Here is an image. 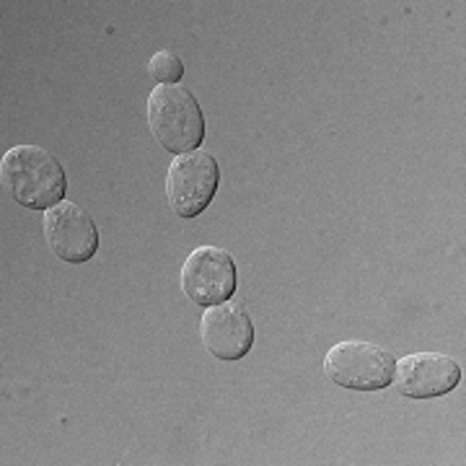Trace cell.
I'll return each mask as SVG.
<instances>
[{"mask_svg":"<svg viewBox=\"0 0 466 466\" xmlns=\"http://www.w3.org/2000/svg\"><path fill=\"white\" fill-rule=\"evenodd\" d=\"M148 125L168 153H189L205 140V116L192 91L182 86H156L148 96Z\"/></svg>","mask_w":466,"mask_h":466,"instance_id":"obj_2","label":"cell"},{"mask_svg":"<svg viewBox=\"0 0 466 466\" xmlns=\"http://www.w3.org/2000/svg\"><path fill=\"white\" fill-rule=\"evenodd\" d=\"M0 182L11 200L29 210H50L67 192V174L50 150L14 146L0 161Z\"/></svg>","mask_w":466,"mask_h":466,"instance_id":"obj_1","label":"cell"},{"mask_svg":"<svg viewBox=\"0 0 466 466\" xmlns=\"http://www.w3.org/2000/svg\"><path fill=\"white\" fill-rule=\"evenodd\" d=\"M461 381L459 363L441 352H412L397 360L394 381L407 400H438L453 391Z\"/></svg>","mask_w":466,"mask_h":466,"instance_id":"obj_8","label":"cell"},{"mask_svg":"<svg viewBox=\"0 0 466 466\" xmlns=\"http://www.w3.org/2000/svg\"><path fill=\"white\" fill-rule=\"evenodd\" d=\"M200 339L218 360H241L254 348V319L241 300L208 306L200 319Z\"/></svg>","mask_w":466,"mask_h":466,"instance_id":"obj_7","label":"cell"},{"mask_svg":"<svg viewBox=\"0 0 466 466\" xmlns=\"http://www.w3.org/2000/svg\"><path fill=\"white\" fill-rule=\"evenodd\" d=\"M179 285L187 299L208 309L228 300L236 293L238 269L228 251L213 244H202L184 259Z\"/></svg>","mask_w":466,"mask_h":466,"instance_id":"obj_5","label":"cell"},{"mask_svg":"<svg viewBox=\"0 0 466 466\" xmlns=\"http://www.w3.org/2000/svg\"><path fill=\"white\" fill-rule=\"evenodd\" d=\"M220 182L218 161L205 150H189L171 161L167 174V200L171 213L198 218L213 202Z\"/></svg>","mask_w":466,"mask_h":466,"instance_id":"obj_4","label":"cell"},{"mask_svg":"<svg viewBox=\"0 0 466 466\" xmlns=\"http://www.w3.org/2000/svg\"><path fill=\"white\" fill-rule=\"evenodd\" d=\"M47 247L67 265H84L99 249V228L78 202L63 200L45 213Z\"/></svg>","mask_w":466,"mask_h":466,"instance_id":"obj_6","label":"cell"},{"mask_svg":"<svg viewBox=\"0 0 466 466\" xmlns=\"http://www.w3.org/2000/svg\"><path fill=\"white\" fill-rule=\"evenodd\" d=\"M397 358L363 339H345L324 355V376L350 391H381L394 381Z\"/></svg>","mask_w":466,"mask_h":466,"instance_id":"obj_3","label":"cell"},{"mask_svg":"<svg viewBox=\"0 0 466 466\" xmlns=\"http://www.w3.org/2000/svg\"><path fill=\"white\" fill-rule=\"evenodd\" d=\"M148 73L158 86H179L184 78L182 57L171 50H158L148 60Z\"/></svg>","mask_w":466,"mask_h":466,"instance_id":"obj_9","label":"cell"}]
</instances>
